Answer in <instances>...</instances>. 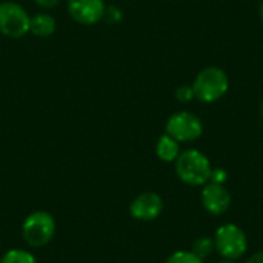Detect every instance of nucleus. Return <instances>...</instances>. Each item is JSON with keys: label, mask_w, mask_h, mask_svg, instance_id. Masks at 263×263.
Returning <instances> with one entry per match:
<instances>
[{"label": "nucleus", "mask_w": 263, "mask_h": 263, "mask_svg": "<svg viewBox=\"0 0 263 263\" xmlns=\"http://www.w3.org/2000/svg\"><path fill=\"white\" fill-rule=\"evenodd\" d=\"M177 177L190 186H203L210 182L213 165L199 149H185L174 162Z\"/></svg>", "instance_id": "nucleus-1"}, {"label": "nucleus", "mask_w": 263, "mask_h": 263, "mask_svg": "<svg viewBox=\"0 0 263 263\" xmlns=\"http://www.w3.org/2000/svg\"><path fill=\"white\" fill-rule=\"evenodd\" d=\"M213 239L216 253L225 260L237 262L248 253V237L245 231L236 223L228 222L220 225L216 230Z\"/></svg>", "instance_id": "nucleus-2"}, {"label": "nucleus", "mask_w": 263, "mask_h": 263, "mask_svg": "<svg viewBox=\"0 0 263 263\" xmlns=\"http://www.w3.org/2000/svg\"><path fill=\"white\" fill-rule=\"evenodd\" d=\"M228 88H230L228 76L225 74L223 69L216 66L202 69L193 83L194 97L203 103L217 102L228 92Z\"/></svg>", "instance_id": "nucleus-3"}, {"label": "nucleus", "mask_w": 263, "mask_h": 263, "mask_svg": "<svg viewBox=\"0 0 263 263\" xmlns=\"http://www.w3.org/2000/svg\"><path fill=\"white\" fill-rule=\"evenodd\" d=\"M55 234V220L48 211H32L22 223V236L29 247L48 245Z\"/></svg>", "instance_id": "nucleus-4"}, {"label": "nucleus", "mask_w": 263, "mask_h": 263, "mask_svg": "<svg viewBox=\"0 0 263 263\" xmlns=\"http://www.w3.org/2000/svg\"><path fill=\"white\" fill-rule=\"evenodd\" d=\"M29 14L15 2L0 3V32L9 39H20L29 32Z\"/></svg>", "instance_id": "nucleus-5"}, {"label": "nucleus", "mask_w": 263, "mask_h": 263, "mask_svg": "<svg viewBox=\"0 0 263 263\" xmlns=\"http://www.w3.org/2000/svg\"><path fill=\"white\" fill-rule=\"evenodd\" d=\"M166 134L176 139L179 143H190L203 134V123L202 120L188 111H180L173 114L166 122Z\"/></svg>", "instance_id": "nucleus-6"}, {"label": "nucleus", "mask_w": 263, "mask_h": 263, "mask_svg": "<svg viewBox=\"0 0 263 263\" xmlns=\"http://www.w3.org/2000/svg\"><path fill=\"white\" fill-rule=\"evenodd\" d=\"M200 202L203 210L211 216H223L231 206V194L225 185L208 182L202 186Z\"/></svg>", "instance_id": "nucleus-7"}, {"label": "nucleus", "mask_w": 263, "mask_h": 263, "mask_svg": "<svg viewBox=\"0 0 263 263\" xmlns=\"http://www.w3.org/2000/svg\"><path fill=\"white\" fill-rule=\"evenodd\" d=\"M163 199L153 191L139 194L129 205V214L133 219L140 222H153L163 213Z\"/></svg>", "instance_id": "nucleus-8"}, {"label": "nucleus", "mask_w": 263, "mask_h": 263, "mask_svg": "<svg viewBox=\"0 0 263 263\" xmlns=\"http://www.w3.org/2000/svg\"><path fill=\"white\" fill-rule=\"evenodd\" d=\"M66 8L74 22L86 26L100 22L106 11L103 0H68Z\"/></svg>", "instance_id": "nucleus-9"}, {"label": "nucleus", "mask_w": 263, "mask_h": 263, "mask_svg": "<svg viewBox=\"0 0 263 263\" xmlns=\"http://www.w3.org/2000/svg\"><path fill=\"white\" fill-rule=\"evenodd\" d=\"M55 18L46 12H37L29 17V34L35 37H49L55 32Z\"/></svg>", "instance_id": "nucleus-10"}, {"label": "nucleus", "mask_w": 263, "mask_h": 263, "mask_svg": "<svg viewBox=\"0 0 263 263\" xmlns=\"http://www.w3.org/2000/svg\"><path fill=\"white\" fill-rule=\"evenodd\" d=\"M180 153H182L180 151V143L176 139H173L166 133L159 137V140L156 143V154L162 162L173 163V162H176V159L179 157Z\"/></svg>", "instance_id": "nucleus-11"}, {"label": "nucleus", "mask_w": 263, "mask_h": 263, "mask_svg": "<svg viewBox=\"0 0 263 263\" xmlns=\"http://www.w3.org/2000/svg\"><path fill=\"white\" fill-rule=\"evenodd\" d=\"M191 251L199 256L200 259H208L213 256V253L216 251V247H214V239L213 237H208V236H202V237H197L193 243V248Z\"/></svg>", "instance_id": "nucleus-12"}, {"label": "nucleus", "mask_w": 263, "mask_h": 263, "mask_svg": "<svg viewBox=\"0 0 263 263\" xmlns=\"http://www.w3.org/2000/svg\"><path fill=\"white\" fill-rule=\"evenodd\" d=\"M0 263H37V259L32 253L22 250V248H14L6 251L2 257Z\"/></svg>", "instance_id": "nucleus-13"}, {"label": "nucleus", "mask_w": 263, "mask_h": 263, "mask_svg": "<svg viewBox=\"0 0 263 263\" xmlns=\"http://www.w3.org/2000/svg\"><path fill=\"white\" fill-rule=\"evenodd\" d=\"M165 263H205V260L196 256L191 250H179L171 253Z\"/></svg>", "instance_id": "nucleus-14"}, {"label": "nucleus", "mask_w": 263, "mask_h": 263, "mask_svg": "<svg viewBox=\"0 0 263 263\" xmlns=\"http://www.w3.org/2000/svg\"><path fill=\"white\" fill-rule=\"evenodd\" d=\"M176 97H177L179 102H191V100L194 99L193 86H188V85L180 86V88L176 91Z\"/></svg>", "instance_id": "nucleus-15"}, {"label": "nucleus", "mask_w": 263, "mask_h": 263, "mask_svg": "<svg viewBox=\"0 0 263 263\" xmlns=\"http://www.w3.org/2000/svg\"><path fill=\"white\" fill-rule=\"evenodd\" d=\"M228 180V173L223 170V168H213L211 171V177H210V182L213 183H219V185H225Z\"/></svg>", "instance_id": "nucleus-16"}, {"label": "nucleus", "mask_w": 263, "mask_h": 263, "mask_svg": "<svg viewBox=\"0 0 263 263\" xmlns=\"http://www.w3.org/2000/svg\"><path fill=\"white\" fill-rule=\"evenodd\" d=\"M35 5H39L40 8L43 9H49V8H54L60 3V0H34Z\"/></svg>", "instance_id": "nucleus-17"}, {"label": "nucleus", "mask_w": 263, "mask_h": 263, "mask_svg": "<svg viewBox=\"0 0 263 263\" xmlns=\"http://www.w3.org/2000/svg\"><path fill=\"white\" fill-rule=\"evenodd\" d=\"M245 263H263V250L256 251L254 254H251Z\"/></svg>", "instance_id": "nucleus-18"}, {"label": "nucleus", "mask_w": 263, "mask_h": 263, "mask_svg": "<svg viewBox=\"0 0 263 263\" xmlns=\"http://www.w3.org/2000/svg\"><path fill=\"white\" fill-rule=\"evenodd\" d=\"M219 263H236V262H233V260H225V259H222V260H220Z\"/></svg>", "instance_id": "nucleus-19"}, {"label": "nucleus", "mask_w": 263, "mask_h": 263, "mask_svg": "<svg viewBox=\"0 0 263 263\" xmlns=\"http://www.w3.org/2000/svg\"><path fill=\"white\" fill-rule=\"evenodd\" d=\"M260 17H262V20H263V2H262V5H260Z\"/></svg>", "instance_id": "nucleus-20"}, {"label": "nucleus", "mask_w": 263, "mask_h": 263, "mask_svg": "<svg viewBox=\"0 0 263 263\" xmlns=\"http://www.w3.org/2000/svg\"><path fill=\"white\" fill-rule=\"evenodd\" d=\"M260 114H262V119H263V100H262V106H260Z\"/></svg>", "instance_id": "nucleus-21"}]
</instances>
